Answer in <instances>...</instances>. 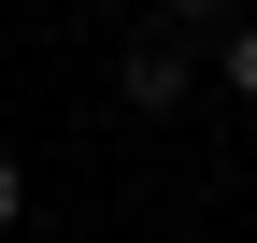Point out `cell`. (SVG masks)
Returning a JSON list of instances; mask_svg holds the SVG:
<instances>
[{"label":"cell","instance_id":"3957f363","mask_svg":"<svg viewBox=\"0 0 257 243\" xmlns=\"http://www.w3.org/2000/svg\"><path fill=\"white\" fill-rule=\"evenodd\" d=\"M186 29H243L229 0H157V43H186Z\"/></svg>","mask_w":257,"mask_h":243},{"label":"cell","instance_id":"7a4b0ae2","mask_svg":"<svg viewBox=\"0 0 257 243\" xmlns=\"http://www.w3.org/2000/svg\"><path fill=\"white\" fill-rule=\"evenodd\" d=\"M214 86H229V100H257V15L229 29V43H214Z\"/></svg>","mask_w":257,"mask_h":243},{"label":"cell","instance_id":"6da1fadb","mask_svg":"<svg viewBox=\"0 0 257 243\" xmlns=\"http://www.w3.org/2000/svg\"><path fill=\"white\" fill-rule=\"evenodd\" d=\"M186 86H200V57H186V43H157V29L114 57V100H128V114H186Z\"/></svg>","mask_w":257,"mask_h":243},{"label":"cell","instance_id":"277c9868","mask_svg":"<svg viewBox=\"0 0 257 243\" xmlns=\"http://www.w3.org/2000/svg\"><path fill=\"white\" fill-rule=\"evenodd\" d=\"M15 215H29V172H15V158H0V229H15Z\"/></svg>","mask_w":257,"mask_h":243}]
</instances>
